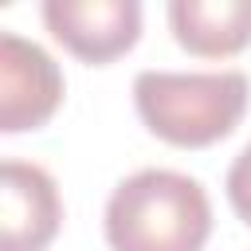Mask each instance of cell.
<instances>
[{
  "instance_id": "6da1fadb",
  "label": "cell",
  "mask_w": 251,
  "mask_h": 251,
  "mask_svg": "<svg viewBox=\"0 0 251 251\" xmlns=\"http://www.w3.org/2000/svg\"><path fill=\"white\" fill-rule=\"evenodd\" d=\"M208 235L212 200L176 169H137L106 200L110 251H204Z\"/></svg>"
},
{
  "instance_id": "7a4b0ae2",
  "label": "cell",
  "mask_w": 251,
  "mask_h": 251,
  "mask_svg": "<svg viewBox=\"0 0 251 251\" xmlns=\"http://www.w3.org/2000/svg\"><path fill=\"white\" fill-rule=\"evenodd\" d=\"M247 98L243 71H141L133 78V106L145 129L176 149H204L235 133Z\"/></svg>"
},
{
  "instance_id": "3957f363",
  "label": "cell",
  "mask_w": 251,
  "mask_h": 251,
  "mask_svg": "<svg viewBox=\"0 0 251 251\" xmlns=\"http://www.w3.org/2000/svg\"><path fill=\"white\" fill-rule=\"evenodd\" d=\"M43 24L75 59L90 67H106L137 43L141 4L137 0H47Z\"/></svg>"
},
{
  "instance_id": "277c9868",
  "label": "cell",
  "mask_w": 251,
  "mask_h": 251,
  "mask_svg": "<svg viewBox=\"0 0 251 251\" xmlns=\"http://www.w3.org/2000/svg\"><path fill=\"white\" fill-rule=\"evenodd\" d=\"M63 102L59 63L31 39L4 31L0 35V129L24 133L39 129Z\"/></svg>"
},
{
  "instance_id": "5b68a950",
  "label": "cell",
  "mask_w": 251,
  "mask_h": 251,
  "mask_svg": "<svg viewBox=\"0 0 251 251\" xmlns=\"http://www.w3.org/2000/svg\"><path fill=\"white\" fill-rule=\"evenodd\" d=\"M63 200L47 169L31 161L0 165V251H47L59 235Z\"/></svg>"
},
{
  "instance_id": "8992f818",
  "label": "cell",
  "mask_w": 251,
  "mask_h": 251,
  "mask_svg": "<svg viewBox=\"0 0 251 251\" xmlns=\"http://www.w3.org/2000/svg\"><path fill=\"white\" fill-rule=\"evenodd\" d=\"M173 39L196 59H227L251 43V0H173Z\"/></svg>"
},
{
  "instance_id": "52a82bcc",
  "label": "cell",
  "mask_w": 251,
  "mask_h": 251,
  "mask_svg": "<svg viewBox=\"0 0 251 251\" xmlns=\"http://www.w3.org/2000/svg\"><path fill=\"white\" fill-rule=\"evenodd\" d=\"M227 200H231L235 216L251 227V145L239 149V157L227 169Z\"/></svg>"
}]
</instances>
